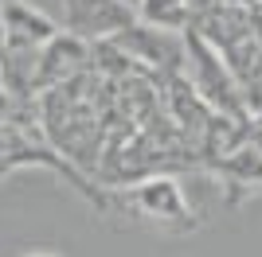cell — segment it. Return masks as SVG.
I'll return each mask as SVG.
<instances>
[{
	"instance_id": "1",
	"label": "cell",
	"mask_w": 262,
	"mask_h": 257,
	"mask_svg": "<svg viewBox=\"0 0 262 257\" xmlns=\"http://www.w3.org/2000/svg\"><path fill=\"white\" fill-rule=\"evenodd\" d=\"M184 74H188V86L196 90V97L211 109V113L247 125V97H243V86L235 82V74H231L227 63L219 59V51L200 32H192L184 39Z\"/></svg>"
},
{
	"instance_id": "2",
	"label": "cell",
	"mask_w": 262,
	"mask_h": 257,
	"mask_svg": "<svg viewBox=\"0 0 262 257\" xmlns=\"http://www.w3.org/2000/svg\"><path fill=\"white\" fill-rule=\"evenodd\" d=\"M129 203H133L137 214H145V218H153V222H161V226L188 222V207H192L172 175H149V179L133 183Z\"/></svg>"
},
{
	"instance_id": "3",
	"label": "cell",
	"mask_w": 262,
	"mask_h": 257,
	"mask_svg": "<svg viewBox=\"0 0 262 257\" xmlns=\"http://www.w3.org/2000/svg\"><path fill=\"white\" fill-rule=\"evenodd\" d=\"M141 12L153 28H180L188 20V0H141Z\"/></svg>"
},
{
	"instance_id": "4",
	"label": "cell",
	"mask_w": 262,
	"mask_h": 257,
	"mask_svg": "<svg viewBox=\"0 0 262 257\" xmlns=\"http://www.w3.org/2000/svg\"><path fill=\"white\" fill-rule=\"evenodd\" d=\"M32 257H51V253H32Z\"/></svg>"
},
{
	"instance_id": "5",
	"label": "cell",
	"mask_w": 262,
	"mask_h": 257,
	"mask_svg": "<svg viewBox=\"0 0 262 257\" xmlns=\"http://www.w3.org/2000/svg\"><path fill=\"white\" fill-rule=\"evenodd\" d=\"M125 4H141V0H125Z\"/></svg>"
}]
</instances>
